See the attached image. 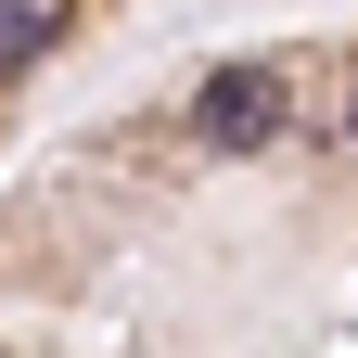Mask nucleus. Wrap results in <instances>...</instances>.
I'll list each match as a JSON object with an SVG mask.
<instances>
[{"label": "nucleus", "instance_id": "nucleus-3", "mask_svg": "<svg viewBox=\"0 0 358 358\" xmlns=\"http://www.w3.org/2000/svg\"><path fill=\"white\" fill-rule=\"evenodd\" d=\"M345 141H358V90H345Z\"/></svg>", "mask_w": 358, "mask_h": 358}, {"label": "nucleus", "instance_id": "nucleus-1", "mask_svg": "<svg viewBox=\"0 0 358 358\" xmlns=\"http://www.w3.org/2000/svg\"><path fill=\"white\" fill-rule=\"evenodd\" d=\"M282 128H294V77L282 64H217L192 90V141L205 154H268Z\"/></svg>", "mask_w": 358, "mask_h": 358}, {"label": "nucleus", "instance_id": "nucleus-2", "mask_svg": "<svg viewBox=\"0 0 358 358\" xmlns=\"http://www.w3.org/2000/svg\"><path fill=\"white\" fill-rule=\"evenodd\" d=\"M64 26H77V0H0V77H26Z\"/></svg>", "mask_w": 358, "mask_h": 358}]
</instances>
